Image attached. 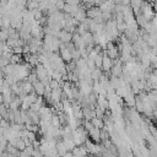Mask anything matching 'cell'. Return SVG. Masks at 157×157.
Wrapping results in <instances>:
<instances>
[{
	"label": "cell",
	"mask_w": 157,
	"mask_h": 157,
	"mask_svg": "<svg viewBox=\"0 0 157 157\" xmlns=\"http://www.w3.org/2000/svg\"><path fill=\"white\" fill-rule=\"evenodd\" d=\"M86 15H87L88 18L94 20V18H97V17H99L102 15V11H101L99 6L93 5V6H90V7L86 9Z\"/></svg>",
	"instance_id": "1"
},
{
	"label": "cell",
	"mask_w": 157,
	"mask_h": 157,
	"mask_svg": "<svg viewBox=\"0 0 157 157\" xmlns=\"http://www.w3.org/2000/svg\"><path fill=\"white\" fill-rule=\"evenodd\" d=\"M58 38L60 39L61 43H70L72 42V33L67 32L66 29H60L58 33Z\"/></svg>",
	"instance_id": "2"
},
{
	"label": "cell",
	"mask_w": 157,
	"mask_h": 157,
	"mask_svg": "<svg viewBox=\"0 0 157 157\" xmlns=\"http://www.w3.org/2000/svg\"><path fill=\"white\" fill-rule=\"evenodd\" d=\"M113 64H114V60H113L112 58H109V56L104 53V54H103V59H102V67H101V69H102L103 71H110Z\"/></svg>",
	"instance_id": "3"
},
{
	"label": "cell",
	"mask_w": 157,
	"mask_h": 157,
	"mask_svg": "<svg viewBox=\"0 0 157 157\" xmlns=\"http://www.w3.org/2000/svg\"><path fill=\"white\" fill-rule=\"evenodd\" d=\"M101 130H102V129L92 128V129L88 131V136L91 137V140H92L93 142H99V141H101Z\"/></svg>",
	"instance_id": "4"
},
{
	"label": "cell",
	"mask_w": 157,
	"mask_h": 157,
	"mask_svg": "<svg viewBox=\"0 0 157 157\" xmlns=\"http://www.w3.org/2000/svg\"><path fill=\"white\" fill-rule=\"evenodd\" d=\"M44 90H45V85L42 81H37L33 83V91L37 96H44Z\"/></svg>",
	"instance_id": "5"
},
{
	"label": "cell",
	"mask_w": 157,
	"mask_h": 157,
	"mask_svg": "<svg viewBox=\"0 0 157 157\" xmlns=\"http://www.w3.org/2000/svg\"><path fill=\"white\" fill-rule=\"evenodd\" d=\"M91 123L94 128H98V129H103L104 128V120L102 118H98V117H94L91 119Z\"/></svg>",
	"instance_id": "6"
},
{
	"label": "cell",
	"mask_w": 157,
	"mask_h": 157,
	"mask_svg": "<svg viewBox=\"0 0 157 157\" xmlns=\"http://www.w3.org/2000/svg\"><path fill=\"white\" fill-rule=\"evenodd\" d=\"M102 76V71H101V67H94L92 71H91V77L93 81H99Z\"/></svg>",
	"instance_id": "7"
},
{
	"label": "cell",
	"mask_w": 157,
	"mask_h": 157,
	"mask_svg": "<svg viewBox=\"0 0 157 157\" xmlns=\"http://www.w3.org/2000/svg\"><path fill=\"white\" fill-rule=\"evenodd\" d=\"M38 6H39V2L37 0H27L26 1V9H28V10H36V9H38Z\"/></svg>",
	"instance_id": "8"
},
{
	"label": "cell",
	"mask_w": 157,
	"mask_h": 157,
	"mask_svg": "<svg viewBox=\"0 0 157 157\" xmlns=\"http://www.w3.org/2000/svg\"><path fill=\"white\" fill-rule=\"evenodd\" d=\"M11 64H20L22 63V54H12L10 58Z\"/></svg>",
	"instance_id": "9"
},
{
	"label": "cell",
	"mask_w": 157,
	"mask_h": 157,
	"mask_svg": "<svg viewBox=\"0 0 157 157\" xmlns=\"http://www.w3.org/2000/svg\"><path fill=\"white\" fill-rule=\"evenodd\" d=\"M9 37H10V34L7 32V28H1L0 29V40L1 42H6L9 39Z\"/></svg>",
	"instance_id": "10"
},
{
	"label": "cell",
	"mask_w": 157,
	"mask_h": 157,
	"mask_svg": "<svg viewBox=\"0 0 157 157\" xmlns=\"http://www.w3.org/2000/svg\"><path fill=\"white\" fill-rule=\"evenodd\" d=\"M26 80H28L31 83H34V82H37V81H38V76H37L36 71H31V72H29V75L27 76V78H26Z\"/></svg>",
	"instance_id": "11"
},
{
	"label": "cell",
	"mask_w": 157,
	"mask_h": 157,
	"mask_svg": "<svg viewBox=\"0 0 157 157\" xmlns=\"http://www.w3.org/2000/svg\"><path fill=\"white\" fill-rule=\"evenodd\" d=\"M9 64H10V59H7V58H5L4 55H1V56H0V69L5 67V66L9 65Z\"/></svg>",
	"instance_id": "12"
},
{
	"label": "cell",
	"mask_w": 157,
	"mask_h": 157,
	"mask_svg": "<svg viewBox=\"0 0 157 157\" xmlns=\"http://www.w3.org/2000/svg\"><path fill=\"white\" fill-rule=\"evenodd\" d=\"M65 0H58L56 2H55V6H56V9L59 10V11H63L64 10V6H65Z\"/></svg>",
	"instance_id": "13"
},
{
	"label": "cell",
	"mask_w": 157,
	"mask_h": 157,
	"mask_svg": "<svg viewBox=\"0 0 157 157\" xmlns=\"http://www.w3.org/2000/svg\"><path fill=\"white\" fill-rule=\"evenodd\" d=\"M12 53L13 54H23V47H15V48H12Z\"/></svg>",
	"instance_id": "14"
},
{
	"label": "cell",
	"mask_w": 157,
	"mask_h": 157,
	"mask_svg": "<svg viewBox=\"0 0 157 157\" xmlns=\"http://www.w3.org/2000/svg\"><path fill=\"white\" fill-rule=\"evenodd\" d=\"M93 1V5H96V6H99L104 0H92Z\"/></svg>",
	"instance_id": "15"
},
{
	"label": "cell",
	"mask_w": 157,
	"mask_h": 157,
	"mask_svg": "<svg viewBox=\"0 0 157 157\" xmlns=\"http://www.w3.org/2000/svg\"><path fill=\"white\" fill-rule=\"evenodd\" d=\"M4 103V96H2V93H0V104H2Z\"/></svg>",
	"instance_id": "16"
},
{
	"label": "cell",
	"mask_w": 157,
	"mask_h": 157,
	"mask_svg": "<svg viewBox=\"0 0 157 157\" xmlns=\"http://www.w3.org/2000/svg\"><path fill=\"white\" fill-rule=\"evenodd\" d=\"M0 1H1L2 4H7V2H9V0H0Z\"/></svg>",
	"instance_id": "17"
}]
</instances>
